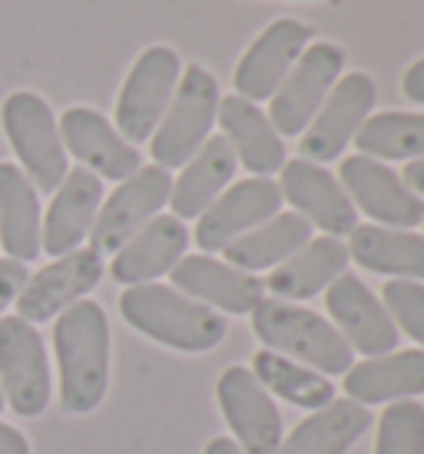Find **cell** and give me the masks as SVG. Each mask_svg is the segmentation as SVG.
<instances>
[{
  "label": "cell",
  "mask_w": 424,
  "mask_h": 454,
  "mask_svg": "<svg viewBox=\"0 0 424 454\" xmlns=\"http://www.w3.org/2000/svg\"><path fill=\"white\" fill-rule=\"evenodd\" d=\"M53 352L60 368L63 411H97L110 388V322L103 305L80 299L60 312L53 325Z\"/></svg>",
  "instance_id": "1"
},
{
  "label": "cell",
  "mask_w": 424,
  "mask_h": 454,
  "mask_svg": "<svg viewBox=\"0 0 424 454\" xmlns=\"http://www.w3.org/2000/svg\"><path fill=\"white\" fill-rule=\"evenodd\" d=\"M120 316L126 325H133L139 335L160 341L173 352L202 355L212 352L229 332L216 309L183 295L173 286L146 282V286H130L120 295Z\"/></svg>",
  "instance_id": "2"
},
{
  "label": "cell",
  "mask_w": 424,
  "mask_h": 454,
  "mask_svg": "<svg viewBox=\"0 0 424 454\" xmlns=\"http://www.w3.org/2000/svg\"><path fill=\"white\" fill-rule=\"evenodd\" d=\"M252 332L269 352L315 368L318 375H345L355 365V352L342 332L299 302L263 299L252 309Z\"/></svg>",
  "instance_id": "3"
},
{
  "label": "cell",
  "mask_w": 424,
  "mask_h": 454,
  "mask_svg": "<svg viewBox=\"0 0 424 454\" xmlns=\"http://www.w3.org/2000/svg\"><path fill=\"white\" fill-rule=\"evenodd\" d=\"M219 80L200 64H189L179 76L173 100L162 114L160 127L150 137L153 163L162 169H183L212 137V123L219 116Z\"/></svg>",
  "instance_id": "4"
},
{
  "label": "cell",
  "mask_w": 424,
  "mask_h": 454,
  "mask_svg": "<svg viewBox=\"0 0 424 454\" xmlns=\"http://www.w3.org/2000/svg\"><path fill=\"white\" fill-rule=\"evenodd\" d=\"M0 127L37 192H57L70 169L51 103L34 90H17L0 106Z\"/></svg>",
  "instance_id": "5"
},
{
  "label": "cell",
  "mask_w": 424,
  "mask_h": 454,
  "mask_svg": "<svg viewBox=\"0 0 424 454\" xmlns=\"http://www.w3.org/2000/svg\"><path fill=\"white\" fill-rule=\"evenodd\" d=\"M179 76H183V60L173 47L153 43L139 53L116 97V129L126 143L139 146L156 133L179 87Z\"/></svg>",
  "instance_id": "6"
},
{
  "label": "cell",
  "mask_w": 424,
  "mask_h": 454,
  "mask_svg": "<svg viewBox=\"0 0 424 454\" xmlns=\"http://www.w3.org/2000/svg\"><path fill=\"white\" fill-rule=\"evenodd\" d=\"M345 74V51L332 40L309 43L299 64L288 70L282 87L275 90L269 100V123L279 137H302L315 114L322 110L325 97L332 93L338 80Z\"/></svg>",
  "instance_id": "7"
},
{
  "label": "cell",
  "mask_w": 424,
  "mask_h": 454,
  "mask_svg": "<svg viewBox=\"0 0 424 454\" xmlns=\"http://www.w3.org/2000/svg\"><path fill=\"white\" fill-rule=\"evenodd\" d=\"M173 176L162 166H139L130 179H123L116 190L103 200L97 223L90 229V249L100 255H116L139 229L153 223L160 209L169 202Z\"/></svg>",
  "instance_id": "8"
},
{
  "label": "cell",
  "mask_w": 424,
  "mask_h": 454,
  "mask_svg": "<svg viewBox=\"0 0 424 454\" xmlns=\"http://www.w3.org/2000/svg\"><path fill=\"white\" fill-rule=\"evenodd\" d=\"M374 100H378V87H374V80L368 74L351 70V74L342 76L332 87V93L325 97L322 110L315 114L309 129L302 133V160L318 166L342 160L349 143L355 139V133L372 116Z\"/></svg>",
  "instance_id": "9"
},
{
  "label": "cell",
  "mask_w": 424,
  "mask_h": 454,
  "mask_svg": "<svg viewBox=\"0 0 424 454\" xmlns=\"http://www.w3.org/2000/svg\"><path fill=\"white\" fill-rule=\"evenodd\" d=\"M0 388L20 418H37L51 404V362L40 332L27 318H0Z\"/></svg>",
  "instance_id": "10"
},
{
  "label": "cell",
  "mask_w": 424,
  "mask_h": 454,
  "mask_svg": "<svg viewBox=\"0 0 424 454\" xmlns=\"http://www.w3.org/2000/svg\"><path fill=\"white\" fill-rule=\"evenodd\" d=\"M216 398L223 408L232 442L246 454H275L286 438L282 411L272 402V395L263 388V381L246 365H229L216 381Z\"/></svg>",
  "instance_id": "11"
},
{
  "label": "cell",
  "mask_w": 424,
  "mask_h": 454,
  "mask_svg": "<svg viewBox=\"0 0 424 454\" xmlns=\"http://www.w3.org/2000/svg\"><path fill=\"white\" fill-rule=\"evenodd\" d=\"M338 183L349 192L355 209H362L374 226L414 229L424 223V200L414 196L391 166L368 156H345Z\"/></svg>",
  "instance_id": "12"
},
{
  "label": "cell",
  "mask_w": 424,
  "mask_h": 454,
  "mask_svg": "<svg viewBox=\"0 0 424 454\" xmlns=\"http://www.w3.org/2000/svg\"><path fill=\"white\" fill-rule=\"evenodd\" d=\"M282 190L272 176H249L242 183H232L229 190L212 202L209 209L196 219L192 239L206 255L223 253L239 236L269 223L282 209Z\"/></svg>",
  "instance_id": "13"
},
{
  "label": "cell",
  "mask_w": 424,
  "mask_h": 454,
  "mask_svg": "<svg viewBox=\"0 0 424 454\" xmlns=\"http://www.w3.org/2000/svg\"><path fill=\"white\" fill-rule=\"evenodd\" d=\"M312 43V27L295 20V17H279L265 27L259 37L249 43V51L242 53L236 74H232V87L236 97L249 103L272 100L275 90L282 87L288 70L299 64L305 47Z\"/></svg>",
  "instance_id": "14"
},
{
  "label": "cell",
  "mask_w": 424,
  "mask_h": 454,
  "mask_svg": "<svg viewBox=\"0 0 424 454\" xmlns=\"http://www.w3.org/2000/svg\"><path fill=\"white\" fill-rule=\"evenodd\" d=\"M103 272V255L93 249H76L53 259L27 278L24 292L17 295V316L27 318L30 325L51 322L97 289Z\"/></svg>",
  "instance_id": "15"
},
{
  "label": "cell",
  "mask_w": 424,
  "mask_h": 454,
  "mask_svg": "<svg viewBox=\"0 0 424 454\" xmlns=\"http://www.w3.org/2000/svg\"><path fill=\"white\" fill-rule=\"evenodd\" d=\"M325 309L332 316V325L351 345V352L374 358L398 348V325L391 322L385 302L355 272H342L325 289Z\"/></svg>",
  "instance_id": "16"
},
{
  "label": "cell",
  "mask_w": 424,
  "mask_h": 454,
  "mask_svg": "<svg viewBox=\"0 0 424 454\" xmlns=\"http://www.w3.org/2000/svg\"><path fill=\"white\" fill-rule=\"evenodd\" d=\"M57 127H60L63 150L74 153L83 163V169H90L93 176L123 183L143 166V156H139L137 146L126 143L120 137V129L93 106H70L57 120Z\"/></svg>",
  "instance_id": "17"
},
{
  "label": "cell",
  "mask_w": 424,
  "mask_h": 454,
  "mask_svg": "<svg viewBox=\"0 0 424 454\" xmlns=\"http://www.w3.org/2000/svg\"><path fill=\"white\" fill-rule=\"evenodd\" d=\"M282 200L292 202V213H299L312 229H322L325 236H349L358 226V209L351 206L349 192L342 190L338 176L325 166L309 160H292L282 166Z\"/></svg>",
  "instance_id": "18"
},
{
  "label": "cell",
  "mask_w": 424,
  "mask_h": 454,
  "mask_svg": "<svg viewBox=\"0 0 424 454\" xmlns=\"http://www.w3.org/2000/svg\"><path fill=\"white\" fill-rule=\"evenodd\" d=\"M173 289L196 302L229 312V316H252V309L263 302L265 286L259 276L242 272L236 265L223 262L216 255H183L169 272Z\"/></svg>",
  "instance_id": "19"
},
{
  "label": "cell",
  "mask_w": 424,
  "mask_h": 454,
  "mask_svg": "<svg viewBox=\"0 0 424 454\" xmlns=\"http://www.w3.org/2000/svg\"><path fill=\"white\" fill-rule=\"evenodd\" d=\"M103 206V179L93 176L90 169L76 166L67 173L57 192H53L43 226H40V249L53 259L67 253H76L80 242L90 236L97 223V213Z\"/></svg>",
  "instance_id": "20"
},
{
  "label": "cell",
  "mask_w": 424,
  "mask_h": 454,
  "mask_svg": "<svg viewBox=\"0 0 424 454\" xmlns=\"http://www.w3.org/2000/svg\"><path fill=\"white\" fill-rule=\"evenodd\" d=\"M189 229L176 215H156L153 223L139 229L133 239L126 242L120 253L113 255L110 272L120 286H146L160 276H169L176 262L189 249Z\"/></svg>",
  "instance_id": "21"
},
{
  "label": "cell",
  "mask_w": 424,
  "mask_h": 454,
  "mask_svg": "<svg viewBox=\"0 0 424 454\" xmlns=\"http://www.w3.org/2000/svg\"><path fill=\"white\" fill-rule=\"evenodd\" d=\"M216 123L223 127V137L236 153V160L252 176H272L282 173L286 160V143L269 123V116L259 110V103H249L242 97H223L219 100V116Z\"/></svg>",
  "instance_id": "22"
},
{
  "label": "cell",
  "mask_w": 424,
  "mask_h": 454,
  "mask_svg": "<svg viewBox=\"0 0 424 454\" xmlns=\"http://www.w3.org/2000/svg\"><path fill=\"white\" fill-rule=\"evenodd\" d=\"M345 395L358 404L412 402L424 395V352L398 348L351 365L345 372Z\"/></svg>",
  "instance_id": "23"
},
{
  "label": "cell",
  "mask_w": 424,
  "mask_h": 454,
  "mask_svg": "<svg viewBox=\"0 0 424 454\" xmlns=\"http://www.w3.org/2000/svg\"><path fill=\"white\" fill-rule=\"evenodd\" d=\"M349 249L335 236L309 239L295 255H288L282 265H275L263 286L282 302H302L325 292L342 272H349Z\"/></svg>",
  "instance_id": "24"
},
{
  "label": "cell",
  "mask_w": 424,
  "mask_h": 454,
  "mask_svg": "<svg viewBox=\"0 0 424 454\" xmlns=\"http://www.w3.org/2000/svg\"><path fill=\"white\" fill-rule=\"evenodd\" d=\"M239 160L229 139L209 137L200 146V153L183 166V173L173 179L169 190V206H173L176 219H200L212 202L219 200L232 179H236Z\"/></svg>",
  "instance_id": "25"
},
{
  "label": "cell",
  "mask_w": 424,
  "mask_h": 454,
  "mask_svg": "<svg viewBox=\"0 0 424 454\" xmlns=\"http://www.w3.org/2000/svg\"><path fill=\"white\" fill-rule=\"evenodd\" d=\"M368 428H372V411L365 404L335 398L299 421L292 434L282 438L275 454H349Z\"/></svg>",
  "instance_id": "26"
},
{
  "label": "cell",
  "mask_w": 424,
  "mask_h": 454,
  "mask_svg": "<svg viewBox=\"0 0 424 454\" xmlns=\"http://www.w3.org/2000/svg\"><path fill=\"white\" fill-rule=\"evenodd\" d=\"M349 259L368 272L388 278H412L424 282V236L412 229L355 226L349 232Z\"/></svg>",
  "instance_id": "27"
},
{
  "label": "cell",
  "mask_w": 424,
  "mask_h": 454,
  "mask_svg": "<svg viewBox=\"0 0 424 454\" xmlns=\"http://www.w3.org/2000/svg\"><path fill=\"white\" fill-rule=\"evenodd\" d=\"M0 246L24 265L40 255V192L13 163H0Z\"/></svg>",
  "instance_id": "28"
},
{
  "label": "cell",
  "mask_w": 424,
  "mask_h": 454,
  "mask_svg": "<svg viewBox=\"0 0 424 454\" xmlns=\"http://www.w3.org/2000/svg\"><path fill=\"white\" fill-rule=\"evenodd\" d=\"M312 239V226L299 213H279L259 229H252L246 236H239L232 246H225V262L242 269V272H265L282 265L288 255H295Z\"/></svg>",
  "instance_id": "29"
},
{
  "label": "cell",
  "mask_w": 424,
  "mask_h": 454,
  "mask_svg": "<svg viewBox=\"0 0 424 454\" xmlns=\"http://www.w3.org/2000/svg\"><path fill=\"white\" fill-rule=\"evenodd\" d=\"M252 375L263 381L269 395H279L282 402L305 408V411H318L328 402H335V385L318 375L315 368H305L292 362L286 355H275L269 348L255 352L252 358Z\"/></svg>",
  "instance_id": "30"
},
{
  "label": "cell",
  "mask_w": 424,
  "mask_h": 454,
  "mask_svg": "<svg viewBox=\"0 0 424 454\" xmlns=\"http://www.w3.org/2000/svg\"><path fill=\"white\" fill-rule=\"evenodd\" d=\"M358 156L391 163V160H421L424 156V114L385 110L372 114L351 139Z\"/></svg>",
  "instance_id": "31"
},
{
  "label": "cell",
  "mask_w": 424,
  "mask_h": 454,
  "mask_svg": "<svg viewBox=\"0 0 424 454\" xmlns=\"http://www.w3.org/2000/svg\"><path fill=\"white\" fill-rule=\"evenodd\" d=\"M374 454H424V404L391 402L378 418Z\"/></svg>",
  "instance_id": "32"
},
{
  "label": "cell",
  "mask_w": 424,
  "mask_h": 454,
  "mask_svg": "<svg viewBox=\"0 0 424 454\" xmlns=\"http://www.w3.org/2000/svg\"><path fill=\"white\" fill-rule=\"evenodd\" d=\"M381 302H385L391 322L404 332L408 339L418 341L424 352V286L412 278H388L381 289Z\"/></svg>",
  "instance_id": "33"
},
{
  "label": "cell",
  "mask_w": 424,
  "mask_h": 454,
  "mask_svg": "<svg viewBox=\"0 0 424 454\" xmlns=\"http://www.w3.org/2000/svg\"><path fill=\"white\" fill-rule=\"evenodd\" d=\"M27 278H30V272H27L24 262H17V259H0V316H4V309L24 292Z\"/></svg>",
  "instance_id": "34"
},
{
  "label": "cell",
  "mask_w": 424,
  "mask_h": 454,
  "mask_svg": "<svg viewBox=\"0 0 424 454\" xmlns=\"http://www.w3.org/2000/svg\"><path fill=\"white\" fill-rule=\"evenodd\" d=\"M401 93L412 103H424V57L414 60V64L404 70V76H401Z\"/></svg>",
  "instance_id": "35"
},
{
  "label": "cell",
  "mask_w": 424,
  "mask_h": 454,
  "mask_svg": "<svg viewBox=\"0 0 424 454\" xmlns=\"http://www.w3.org/2000/svg\"><path fill=\"white\" fill-rule=\"evenodd\" d=\"M0 454H30V442L4 421H0Z\"/></svg>",
  "instance_id": "36"
},
{
  "label": "cell",
  "mask_w": 424,
  "mask_h": 454,
  "mask_svg": "<svg viewBox=\"0 0 424 454\" xmlns=\"http://www.w3.org/2000/svg\"><path fill=\"white\" fill-rule=\"evenodd\" d=\"M401 179H404V186H408L414 196H421V200H424V156H421V160H412V163L404 166Z\"/></svg>",
  "instance_id": "37"
},
{
  "label": "cell",
  "mask_w": 424,
  "mask_h": 454,
  "mask_svg": "<svg viewBox=\"0 0 424 454\" xmlns=\"http://www.w3.org/2000/svg\"><path fill=\"white\" fill-rule=\"evenodd\" d=\"M202 454H246V451H242L232 438H212V442L202 448Z\"/></svg>",
  "instance_id": "38"
},
{
  "label": "cell",
  "mask_w": 424,
  "mask_h": 454,
  "mask_svg": "<svg viewBox=\"0 0 424 454\" xmlns=\"http://www.w3.org/2000/svg\"><path fill=\"white\" fill-rule=\"evenodd\" d=\"M4 408H7V398H4V388H0V411H4Z\"/></svg>",
  "instance_id": "39"
},
{
  "label": "cell",
  "mask_w": 424,
  "mask_h": 454,
  "mask_svg": "<svg viewBox=\"0 0 424 454\" xmlns=\"http://www.w3.org/2000/svg\"><path fill=\"white\" fill-rule=\"evenodd\" d=\"M305 4H315V0H305Z\"/></svg>",
  "instance_id": "40"
},
{
  "label": "cell",
  "mask_w": 424,
  "mask_h": 454,
  "mask_svg": "<svg viewBox=\"0 0 424 454\" xmlns=\"http://www.w3.org/2000/svg\"><path fill=\"white\" fill-rule=\"evenodd\" d=\"M421 226H424V223H421Z\"/></svg>",
  "instance_id": "41"
}]
</instances>
